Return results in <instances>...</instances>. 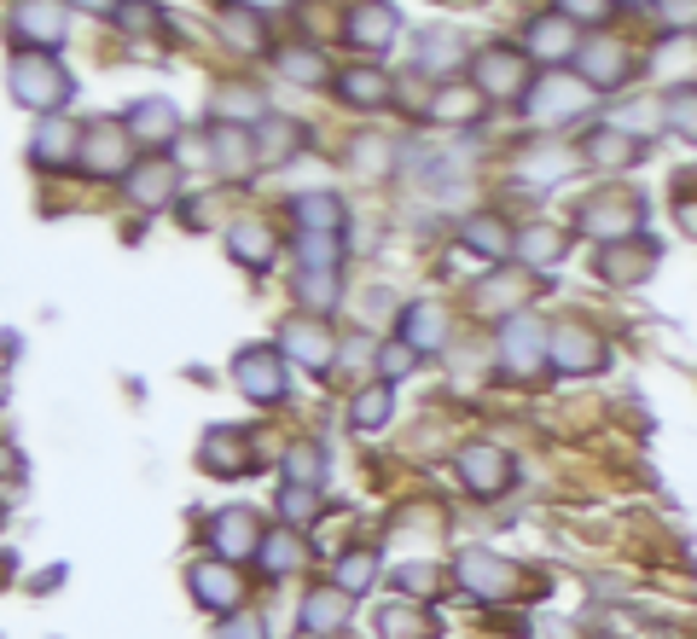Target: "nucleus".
Listing matches in <instances>:
<instances>
[{
  "label": "nucleus",
  "instance_id": "12",
  "mask_svg": "<svg viewBox=\"0 0 697 639\" xmlns=\"http://www.w3.org/2000/svg\"><path fill=\"white\" fill-rule=\"evenodd\" d=\"M552 367L558 372H599L605 367V343H599V331H587V326H552Z\"/></svg>",
  "mask_w": 697,
  "mask_h": 639
},
{
  "label": "nucleus",
  "instance_id": "51",
  "mask_svg": "<svg viewBox=\"0 0 697 639\" xmlns=\"http://www.w3.org/2000/svg\"><path fill=\"white\" fill-rule=\"evenodd\" d=\"M663 23H697V7H657Z\"/></svg>",
  "mask_w": 697,
  "mask_h": 639
},
{
  "label": "nucleus",
  "instance_id": "14",
  "mask_svg": "<svg viewBox=\"0 0 697 639\" xmlns=\"http://www.w3.org/2000/svg\"><path fill=\"white\" fill-rule=\"evenodd\" d=\"M187 587H192V599L198 605H210V610H232L239 605V570L227 565V558H203V565H192L187 570Z\"/></svg>",
  "mask_w": 697,
  "mask_h": 639
},
{
  "label": "nucleus",
  "instance_id": "27",
  "mask_svg": "<svg viewBox=\"0 0 697 639\" xmlns=\"http://www.w3.org/2000/svg\"><path fill=\"white\" fill-rule=\"evenodd\" d=\"M459 244L488 256V262H506V250H518V239L506 233V216H471L459 221Z\"/></svg>",
  "mask_w": 697,
  "mask_h": 639
},
{
  "label": "nucleus",
  "instance_id": "24",
  "mask_svg": "<svg viewBox=\"0 0 697 639\" xmlns=\"http://www.w3.org/2000/svg\"><path fill=\"white\" fill-rule=\"evenodd\" d=\"M216 117L232 128H262L268 122V93L250 88V82H227L216 88Z\"/></svg>",
  "mask_w": 697,
  "mask_h": 639
},
{
  "label": "nucleus",
  "instance_id": "41",
  "mask_svg": "<svg viewBox=\"0 0 697 639\" xmlns=\"http://www.w3.org/2000/svg\"><path fill=\"white\" fill-rule=\"evenodd\" d=\"M262 565L273 570V576H291L297 565H302V541L291 529H279V535H268V547H262Z\"/></svg>",
  "mask_w": 697,
  "mask_h": 639
},
{
  "label": "nucleus",
  "instance_id": "48",
  "mask_svg": "<svg viewBox=\"0 0 697 639\" xmlns=\"http://www.w3.org/2000/svg\"><path fill=\"white\" fill-rule=\"evenodd\" d=\"M412 361H419V355H412L407 343H384V349H378V372H384V383L407 378V372H412Z\"/></svg>",
  "mask_w": 697,
  "mask_h": 639
},
{
  "label": "nucleus",
  "instance_id": "44",
  "mask_svg": "<svg viewBox=\"0 0 697 639\" xmlns=\"http://www.w3.org/2000/svg\"><path fill=\"white\" fill-rule=\"evenodd\" d=\"M372 576H378V552H349L343 565H338V587H343V593H360Z\"/></svg>",
  "mask_w": 697,
  "mask_h": 639
},
{
  "label": "nucleus",
  "instance_id": "38",
  "mask_svg": "<svg viewBox=\"0 0 697 639\" xmlns=\"http://www.w3.org/2000/svg\"><path fill=\"white\" fill-rule=\"evenodd\" d=\"M378 633L384 639H430V617H419L407 605H390V610H378Z\"/></svg>",
  "mask_w": 697,
  "mask_h": 639
},
{
  "label": "nucleus",
  "instance_id": "15",
  "mask_svg": "<svg viewBox=\"0 0 697 639\" xmlns=\"http://www.w3.org/2000/svg\"><path fill=\"white\" fill-rule=\"evenodd\" d=\"M7 23L23 41V53H53V47L64 41V12L59 7H12Z\"/></svg>",
  "mask_w": 697,
  "mask_h": 639
},
{
  "label": "nucleus",
  "instance_id": "29",
  "mask_svg": "<svg viewBox=\"0 0 697 639\" xmlns=\"http://www.w3.org/2000/svg\"><path fill=\"white\" fill-rule=\"evenodd\" d=\"M651 244H639V239H628V244H605V256H599V273L610 279V286H634V279H645L651 273Z\"/></svg>",
  "mask_w": 697,
  "mask_h": 639
},
{
  "label": "nucleus",
  "instance_id": "32",
  "mask_svg": "<svg viewBox=\"0 0 697 639\" xmlns=\"http://www.w3.org/2000/svg\"><path fill=\"white\" fill-rule=\"evenodd\" d=\"M297 302L308 314H326V309H338V268H297Z\"/></svg>",
  "mask_w": 697,
  "mask_h": 639
},
{
  "label": "nucleus",
  "instance_id": "23",
  "mask_svg": "<svg viewBox=\"0 0 697 639\" xmlns=\"http://www.w3.org/2000/svg\"><path fill=\"white\" fill-rule=\"evenodd\" d=\"M245 430H210L203 437V448H198V459H203V471H216V477H245L256 459L245 453Z\"/></svg>",
  "mask_w": 697,
  "mask_h": 639
},
{
  "label": "nucleus",
  "instance_id": "8",
  "mask_svg": "<svg viewBox=\"0 0 697 639\" xmlns=\"http://www.w3.org/2000/svg\"><path fill=\"white\" fill-rule=\"evenodd\" d=\"M210 547H216V558H227V565H239V558L262 552V547H268L262 518H256L250 506H232V511H221V518L210 523Z\"/></svg>",
  "mask_w": 697,
  "mask_h": 639
},
{
  "label": "nucleus",
  "instance_id": "9",
  "mask_svg": "<svg viewBox=\"0 0 697 639\" xmlns=\"http://www.w3.org/2000/svg\"><path fill=\"white\" fill-rule=\"evenodd\" d=\"M576 64H581V82L587 88H623L628 76H634V53L616 36H593V41H581V53H576Z\"/></svg>",
  "mask_w": 697,
  "mask_h": 639
},
{
  "label": "nucleus",
  "instance_id": "17",
  "mask_svg": "<svg viewBox=\"0 0 697 639\" xmlns=\"http://www.w3.org/2000/svg\"><path fill=\"white\" fill-rule=\"evenodd\" d=\"M227 250L239 256L245 268H273V256H279V239H273V227L262 216H239L227 227Z\"/></svg>",
  "mask_w": 697,
  "mask_h": 639
},
{
  "label": "nucleus",
  "instance_id": "30",
  "mask_svg": "<svg viewBox=\"0 0 697 639\" xmlns=\"http://www.w3.org/2000/svg\"><path fill=\"white\" fill-rule=\"evenodd\" d=\"M587 82H581V76H576V82H570V76H540V82L529 88V106L535 111H581L587 106Z\"/></svg>",
  "mask_w": 697,
  "mask_h": 639
},
{
  "label": "nucleus",
  "instance_id": "11",
  "mask_svg": "<svg viewBox=\"0 0 697 639\" xmlns=\"http://www.w3.org/2000/svg\"><path fill=\"white\" fill-rule=\"evenodd\" d=\"M639 151H645V140L634 134V128L599 122V128H593V134L581 140V163H593V169H634Z\"/></svg>",
  "mask_w": 697,
  "mask_h": 639
},
{
  "label": "nucleus",
  "instance_id": "31",
  "mask_svg": "<svg viewBox=\"0 0 697 639\" xmlns=\"http://www.w3.org/2000/svg\"><path fill=\"white\" fill-rule=\"evenodd\" d=\"M564 244H570V239H564L552 221H529L524 233H518V262L524 268H552L558 256H564Z\"/></svg>",
  "mask_w": 697,
  "mask_h": 639
},
{
  "label": "nucleus",
  "instance_id": "26",
  "mask_svg": "<svg viewBox=\"0 0 697 639\" xmlns=\"http://www.w3.org/2000/svg\"><path fill=\"white\" fill-rule=\"evenodd\" d=\"M343 622H349V593H343V587H320V593H308V605H302V633L308 639L343 633Z\"/></svg>",
  "mask_w": 697,
  "mask_h": 639
},
{
  "label": "nucleus",
  "instance_id": "21",
  "mask_svg": "<svg viewBox=\"0 0 697 639\" xmlns=\"http://www.w3.org/2000/svg\"><path fill=\"white\" fill-rule=\"evenodd\" d=\"M128 134L140 146H169L180 134V111L169 99H135V111H128Z\"/></svg>",
  "mask_w": 697,
  "mask_h": 639
},
{
  "label": "nucleus",
  "instance_id": "46",
  "mask_svg": "<svg viewBox=\"0 0 697 639\" xmlns=\"http://www.w3.org/2000/svg\"><path fill=\"white\" fill-rule=\"evenodd\" d=\"M302 268H338V239H320V233H302L297 239Z\"/></svg>",
  "mask_w": 697,
  "mask_h": 639
},
{
  "label": "nucleus",
  "instance_id": "6",
  "mask_svg": "<svg viewBox=\"0 0 697 639\" xmlns=\"http://www.w3.org/2000/svg\"><path fill=\"white\" fill-rule=\"evenodd\" d=\"M279 355H291V361L308 367V372H331V361H338V338L326 331L320 314H291L286 326H279Z\"/></svg>",
  "mask_w": 697,
  "mask_h": 639
},
{
  "label": "nucleus",
  "instance_id": "33",
  "mask_svg": "<svg viewBox=\"0 0 697 639\" xmlns=\"http://www.w3.org/2000/svg\"><path fill=\"white\" fill-rule=\"evenodd\" d=\"M482 117V93L477 88H459V82H442L430 99V122H477Z\"/></svg>",
  "mask_w": 697,
  "mask_h": 639
},
{
  "label": "nucleus",
  "instance_id": "50",
  "mask_svg": "<svg viewBox=\"0 0 697 639\" xmlns=\"http://www.w3.org/2000/svg\"><path fill=\"white\" fill-rule=\"evenodd\" d=\"M477 302H482V309H488V302H524V286H518V279L506 286V273H495V279L477 291Z\"/></svg>",
  "mask_w": 697,
  "mask_h": 639
},
{
  "label": "nucleus",
  "instance_id": "10",
  "mask_svg": "<svg viewBox=\"0 0 697 639\" xmlns=\"http://www.w3.org/2000/svg\"><path fill=\"white\" fill-rule=\"evenodd\" d=\"M459 587H465V593H477V599H506L511 587H518V570H511L506 558L471 547V552H459Z\"/></svg>",
  "mask_w": 697,
  "mask_h": 639
},
{
  "label": "nucleus",
  "instance_id": "45",
  "mask_svg": "<svg viewBox=\"0 0 697 639\" xmlns=\"http://www.w3.org/2000/svg\"><path fill=\"white\" fill-rule=\"evenodd\" d=\"M436 581H442V570H436V565H407V570H396V587H401V593H419V599L442 593Z\"/></svg>",
  "mask_w": 697,
  "mask_h": 639
},
{
  "label": "nucleus",
  "instance_id": "16",
  "mask_svg": "<svg viewBox=\"0 0 697 639\" xmlns=\"http://www.w3.org/2000/svg\"><path fill=\"white\" fill-rule=\"evenodd\" d=\"M529 53L540 64H558V59H576L581 53V36H576V18H564V12H540L529 23Z\"/></svg>",
  "mask_w": 697,
  "mask_h": 639
},
{
  "label": "nucleus",
  "instance_id": "47",
  "mask_svg": "<svg viewBox=\"0 0 697 639\" xmlns=\"http://www.w3.org/2000/svg\"><path fill=\"white\" fill-rule=\"evenodd\" d=\"M279 511H286V523H308V518H320V495L315 489H286V500H279Z\"/></svg>",
  "mask_w": 697,
  "mask_h": 639
},
{
  "label": "nucleus",
  "instance_id": "42",
  "mask_svg": "<svg viewBox=\"0 0 697 639\" xmlns=\"http://www.w3.org/2000/svg\"><path fill=\"white\" fill-rule=\"evenodd\" d=\"M419 64H425L430 76H442V70H454V64H459V47H454V36L442 30V23H436V30L425 36V47H419Z\"/></svg>",
  "mask_w": 697,
  "mask_h": 639
},
{
  "label": "nucleus",
  "instance_id": "20",
  "mask_svg": "<svg viewBox=\"0 0 697 639\" xmlns=\"http://www.w3.org/2000/svg\"><path fill=\"white\" fill-rule=\"evenodd\" d=\"M175 192H180V163H169V158L140 163L135 174H128V198H135L140 210H163Z\"/></svg>",
  "mask_w": 697,
  "mask_h": 639
},
{
  "label": "nucleus",
  "instance_id": "5",
  "mask_svg": "<svg viewBox=\"0 0 697 639\" xmlns=\"http://www.w3.org/2000/svg\"><path fill=\"white\" fill-rule=\"evenodd\" d=\"M82 163L88 174H135V134H128V122H111V117H99L82 128Z\"/></svg>",
  "mask_w": 697,
  "mask_h": 639
},
{
  "label": "nucleus",
  "instance_id": "25",
  "mask_svg": "<svg viewBox=\"0 0 697 639\" xmlns=\"http://www.w3.org/2000/svg\"><path fill=\"white\" fill-rule=\"evenodd\" d=\"M396 30H401V18L390 7H355L343 36L360 47V53H384V47H396Z\"/></svg>",
  "mask_w": 697,
  "mask_h": 639
},
{
  "label": "nucleus",
  "instance_id": "28",
  "mask_svg": "<svg viewBox=\"0 0 697 639\" xmlns=\"http://www.w3.org/2000/svg\"><path fill=\"white\" fill-rule=\"evenodd\" d=\"M30 158H36L41 169H64L70 158H82V128H76V122H41Z\"/></svg>",
  "mask_w": 697,
  "mask_h": 639
},
{
  "label": "nucleus",
  "instance_id": "39",
  "mask_svg": "<svg viewBox=\"0 0 697 639\" xmlns=\"http://www.w3.org/2000/svg\"><path fill=\"white\" fill-rule=\"evenodd\" d=\"M286 477L297 482V489H315V482L326 477V453H320L315 442H297V448L286 453Z\"/></svg>",
  "mask_w": 697,
  "mask_h": 639
},
{
  "label": "nucleus",
  "instance_id": "4",
  "mask_svg": "<svg viewBox=\"0 0 697 639\" xmlns=\"http://www.w3.org/2000/svg\"><path fill=\"white\" fill-rule=\"evenodd\" d=\"M576 216H581V233L605 239V244H628L645 221V203L634 192H599V198H587Z\"/></svg>",
  "mask_w": 697,
  "mask_h": 639
},
{
  "label": "nucleus",
  "instance_id": "37",
  "mask_svg": "<svg viewBox=\"0 0 697 639\" xmlns=\"http://www.w3.org/2000/svg\"><path fill=\"white\" fill-rule=\"evenodd\" d=\"M273 64H279V76H291V82H320V76H326V53H320V47H302V41L279 47Z\"/></svg>",
  "mask_w": 697,
  "mask_h": 639
},
{
  "label": "nucleus",
  "instance_id": "43",
  "mask_svg": "<svg viewBox=\"0 0 697 639\" xmlns=\"http://www.w3.org/2000/svg\"><path fill=\"white\" fill-rule=\"evenodd\" d=\"M663 117H668V128L675 134H686V140H697V93L691 88H675L663 99Z\"/></svg>",
  "mask_w": 697,
  "mask_h": 639
},
{
  "label": "nucleus",
  "instance_id": "13",
  "mask_svg": "<svg viewBox=\"0 0 697 639\" xmlns=\"http://www.w3.org/2000/svg\"><path fill=\"white\" fill-rule=\"evenodd\" d=\"M506 477H511L506 448H495V442H471V448H459V482H465L471 495H500V489H506Z\"/></svg>",
  "mask_w": 697,
  "mask_h": 639
},
{
  "label": "nucleus",
  "instance_id": "40",
  "mask_svg": "<svg viewBox=\"0 0 697 639\" xmlns=\"http://www.w3.org/2000/svg\"><path fill=\"white\" fill-rule=\"evenodd\" d=\"M384 419H390V390H384V383H378V390H360L355 407H349V425L355 430H378Z\"/></svg>",
  "mask_w": 697,
  "mask_h": 639
},
{
  "label": "nucleus",
  "instance_id": "36",
  "mask_svg": "<svg viewBox=\"0 0 697 639\" xmlns=\"http://www.w3.org/2000/svg\"><path fill=\"white\" fill-rule=\"evenodd\" d=\"M297 146H302V128H297L291 117H268L262 128H256V151H262V158H273V163L297 158Z\"/></svg>",
  "mask_w": 697,
  "mask_h": 639
},
{
  "label": "nucleus",
  "instance_id": "18",
  "mask_svg": "<svg viewBox=\"0 0 697 639\" xmlns=\"http://www.w3.org/2000/svg\"><path fill=\"white\" fill-rule=\"evenodd\" d=\"M401 343H407L412 355L442 349V343H448V309H442V302H407V314H401Z\"/></svg>",
  "mask_w": 697,
  "mask_h": 639
},
{
  "label": "nucleus",
  "instance_id": "2",
  "mask_svg": "<svg viewBox=\"0 0 697 639\" xmlns=\"http://www.w3.org/2000/svg\"><path fill=\"white\" fill-rule=\"evenodd\" d=\"M471 88L482 99H529V88H535L529 59L518 53V47H506V41H488L482 53L471 59Z\"/></svg>",
  "mask_w": 697,
  "mask_h": 639
},
{
  "label": "nucleus",
  "instance_id": "7",
  "mask_svg": "<svg viewBox=\"0 0 697 639\" xmlns=\"http://www.w3.org/2000/svg\"><path fill=\"white\" fill-rule=\"evenodd\" d=\"M232 378H239V390H245L256 407L286 401V361H279L273 349H245L239 361H232Z\"/></svg>",
  "mask_w": 697,
  "mask_h": 639
},
{
  "label": "nucleus",
  "instance_id": "3",
  "mask_svg": "<svg viewBox=\"0 0 697 639\" xmlns=\"http://www.w3.org/2000/svg\"><path fill=\"white\" fill-rule=\"evenodd\" d=\"M500 367L511 378H529L540 367H552V331L540 326L535 314H511L500 326Z\"/></svg>",
  "mask_w": 697,
  "mask_h": 639
},
{
  "label": "nucleus",
  "instance_id": "35",
  "mask_svg": "<svg viewBox=\"0 0 697 639\" xmlns=\"http://www.w3.org/2000/svg\"><path fill=\"white\" fill-rule=\"evenodd\" d=\"M221 36L239 47V53H262V47H268L262 12H250V7H227V12H221Z\"/></svg>",
  "mask_w": 697,
  "mask_h": 639
},
{
  "label": "nucleus",
  "instance_id": "34",
  "mask_svg": "<svg viewBox=\"0 0 697 639\" xmlns=\"http://www.w3.org/2000/svg\"><path fill=\"white\" fill-rule=\"evenodd\" d=\"M338 93L349 99V106H390V76H384V70H367V64H360V70H343V82H338Z\"/></svg>",
  "mask_w": 697,
  "mask_h": 639
},
{
  "label": "nucleus",
  "instance_id": "49",
  "mask_svg": "<svg viewBox=\"0 0 697 639\" xmlns=\"http://www.w3.org/2000/svg\"><path fill=\"white\" fill-rule=\"evenodd\" d=\"M216 639H268V622L262 617H250V610H239V617H227Z\"/></svg>",
  "mask_w": 697,
  "mask_h": 639
},
{
  "label": "nucleus",
  "instance_id": "19",
  "mask_svg": "<svg viewBox=\"0 0 697 639\" xmlns=\"http://www.w3.org/2000/svg\"><path fill=\"white\" fill-rule=\"evenodd\" d=\"M210 151H216V169H227V174H250L256 163H262V151H256V128H232V122L210 128Z\"/></svg>",
  "mask_w": 697,
  "mask_h": 639
},
{
  "label": "nucleus",
  "instance_id": "22",
  "mask_svg": "<svg viewBox=\"0 0 697 639\" xmlns=\"http://www.w3.org/2000/svg\"><path fill=\"white\" fill-rule=\"evenodd\" d=\"M291 216H297L302 233H320V239H338L343 221H349V210H343L338 192H302V198L291 203Z\"/></svg>",
  "mask_w": 697,
  "mask_h": 639
},
{
  "label": "nucleus",
  "instance_id": "1",
  "mask_svg": "<svg viewBox=\"0 0 697 639\" xmlns=\"http://www.w3.org/2000/svg\"><path fill=\"white\" fill-rule=\"evenodd\" d=\"M7 88H12L18 106H30V111H59L76 93V82L64 76V64L53 53H18L7 64Z\"/></svg>",
  "mask_w": 697,
  "mask_h": 639
}]
</instances>
